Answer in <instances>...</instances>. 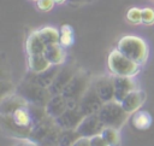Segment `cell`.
I'll return each mask as SVG.
<instances>
[{
  "label": "cell",
  "instance_id": "83f0119b",
  "mask_svg": "<svg viewBox=\"0 0 154 146\" xmlns=\"http://www.w3.org/2000/svg\"><path fill=\"white\" fill-rule=\"evenodd\" d=\"M142 23L144 25L154 24V10L150 7L142 8Z\"/></svg>",
  "mask_w": 154,
  "mask_h": 146
},
{
  "label": "cell",
  "instance_id": "52a82bcc",
  "mask_svg": "<svg viewBox=\"0 0 154 146\" xmlns=\"http://www.w3.org/2000/svg\"><path fill=\"white\" fill-rule=\"evenodd\" d=\"M102 105H103V101L99 97V94H97V92H96V89L91 82V86L88 88V90L81 98V100L77 105V109L84 116H89L93 113H99Z\"/></svg>",
  "mask_w": 154,
  "mask_h": 146
},
{
  "label": "cell",
  "instance_id": "d4e9b609",
  "mask_svg": "<svg viewBox=\"0 0 154 146\" xmlns=\"http://www.w3.org/2000/svg\"><path fill=\"white\" fill-rule=\"evenodd\" d=\"M79 138H82V136L78 134V132L76 129L63 130L60 139H59V142H58V146H73Z\"/></svg>",
  "mask_w": 154,
  "mask_h": 146
},
{
  "label": "cell",
  "instance_id": "f546056e",
  "mask_svg": "<svg viewBox=\"0 0 154 146\" xmlns=\"http://www.w3.org/2000/svg\"><path fill=\"white\" fill-rule=\"evenodd\" d=\"M90 144H91V146H109V145L106 142V140L102 138L101 134L90 138Z\"/></svg>",
  "mask_w": 154,
  "mask_h": 146
},
{
  "label": "cell",
  "instance_id": "e0dca14e",
  "mask_svg": "<svg viewBox=\"0 0 154 146\" xmlns=\"http://www.w3.org/2000/svg\"><path fill=\"white\" fill-rule=\"evenodd\" d=\"M45 109H46L47 115H48L49 117H52V118L55 119L57 117H59L60 115H63V113L69 109L67 100L65 99V97H64L63 94L52 95Z\"/></svg>",
  "mask_w": 154,
  "mask_h": 146
},
{
  "label": "cell",
  "instance_id": "ac0fdd59",
  "mask_svg": "<svg viewBox=\"0 0 154 146\" xmlns=\"http://www.w3.org/2000/svg\"><path fill=\"white\" fill-rule=\"evenodd\" d=\"M47 45L43 42L42 37L40 36L38 30L37 31H32L25 42V48H26V53L28 56H35V54H43L45 49H46Z\"/></svg>",
  "mask_w": 154,
  "mask_h": 146
},
{
  "label": "cell",
  "instance_id": "4dcf8cb0",
  "mask_svg": "<svg viewBox=\"0 0 154 146\" xmlns=\"http://www.w3.org/2000/svg\"><path fill=\"white\" fill-rule=\"evenodd\" d=\"M73 146H91L89 138H79Z\"/></svg>",
  "mask_w": 154,
  "mask_h": 146
},
{
  "label": "cell",
  "instance_id": "ffe728a7",
  "mask_svg": "<svg viewBox=\"0 0 154 146\" xmlns=\"http://www.w3.org/2000/svg\"><path fill=\"white\" fill-rule=\"evenodd\" d=\"M131 125L138 130H146L152 125V116L148 111L144 110H137L132 115H130Z\"/></svg>",
  "mask_w": 154,
  "mask_h": 146
},
{
  "label": "cell",
  "instance_id": "cb8c5ba5",
  "mask_svg": "<svg viewBox=\"0 0 154 146\" xmlns=\"http://www.w3.org/2000/svg\"><path fill=\"white\" fill-rule=\"evenodd\" d=\"M59 33H60V41H59V43L63 47H69V46H71L73 43V41H75V33H73V29L71 28V25H69V24L61 25Z\"/></svg>",
  "mask_w": 154,
  "mask_h": 146
},
{
  "label": "cell",
  "instance_id": "1f68e13d",
  "mask_svg": "<svg viewBox=\"0 0 154 146\" xmlns=\"http://www.w3.org/2000/svg\"><path fill=\"white\" fill-rule=\"evenodd\" d=\"M91 0H66L67 4L72 5V6H79V5H83V4H87Z\"/></svg>",
  "mask_w": 154,
  "mask_h": 146
},
{
  "label": "cell",
  "instance_id": "9a60e30c",
  "mask_svg": "<svg viewBox=\"0 0 154 146\" xmlns=\"http://www.w3.org/2000/svg\"><path fill=\"white\" fill-rule=\"evenodd\" d=\"M28 101L22 98L19 94L14 93V94H8L6 97H4L1 99L0 103V116H6V115H11L14 111H17L18 109L26 106Z\"/></svg>",
  "mask_w": 154,
  "mask_h": 146
},
{
  "label": "cell",
  "instance_id": "836d02e7",
  "mask_svg": "<svg viewBox=\"0 0 154 146\" xmlns=\"http://www.w3.org/2000/svg\"><path fill=\"white\" fill-rule=\"evenodd\" d=\"M55 4H64V2H66V0H53Z\"/></svg>",
  "mask_w": 154,
  "mask_h": 146
},
{
  "label": "cell",
  "instance_id": "6da1fadb",
  "mask_svg": "<svg viewBox=\"0 0 154 146\" xmlns=\"http://www.w3.org/2000/svg\"><path fill=\"white\" fill-rule=\"evenodd\" d=\"M28 105L18 109L11 115L1 116V127L4 132L18 139H23V140L29 139L34 124L31 122Z\"/></svg>",
  "mask_w": 154,
  "mask_h": 146
},
{
  "label": "cell",
  "instance_id": "9c48e42d",
  "mask_svg": "<svg viewBox=\"0 0 154 146\" xmlns=\"http://www.w3.org/2000/svg\"><path fill=\"white\" fill-rule=\"evenodd\" d=\"M77 68L73 64H67L61 66L60 71L58 72L55 80L53 81V83L51 84V87L48 88L51 95H57V94H61L64 88L67 86V83L71 81V78L75 76V74L77 72Z\"/></svg>",
  "mask_w": 154,
  "mask_h": 146
},
{
  "label": "cell",
  "instance_id": "44dd1931",
  "mask_svg": "<svg viewBox=\"0 0 154 146\" xmlns=\"http://www.w3.org/2000/svg\"><path fill=\"white\" fill-rule=\"evenodd\" d=\"M52 64L47 60V58L43 54H35V56H28V68L31 72L38 74L45 70H47Z\"/></svg>",
  "mask_w": 154,
  "mask_h": 146
},
{
  "label": "cell",
  "instance_id": "603a6c76",
  "mask_svg": "<svg viewBox=\"0 0 154 146\" xmlns=\"http://www.w3.org/2000/svg\"><path fill=\"white\" fill-rule=\"evenodd\" d=\"M101 135L109 146H120L122 141H120V134L118 129L105 127L103 130L101 132Z\"/></svg>",
  "mask_w": 154,
  "mask_h": 146
},
{
  "label": "cell",
  "instance_id": "2e32d148",
  "mask_svg": "<svg viewBox=\"0 0 154 146\" xmlns=\"http://www.w3.org/2000/svg\"><path fill=\"white\" fill-rule=\"evenodd\" d=\"M146 98H147V94L142 89H135L130 94H128L120 104L129 115H132L135 111L140 110V107L144 104Z\"/></svg>",
  "mask_w": 154,
  "mask_h": 146
},
{
  "label": "cell",
  "instance_id": "277c9868",
  "mask_svg": "<svg viewBox=\"0 0 154 146\" xmlns=\"http://www.w3.org/2000/svg\"><path fill=\"white\" fill-rule=\"evenodd\" d=\"M107 66L113 76L134 77L140 71V65L126 58L117 48L112 49L107 57Z\"/></svg>",
  "mask_w": 154,
  "mask_h": 146
},
{
  "label": "cell",
  "instance_id": "7402d4cb",
  "mask_svg": "<svg viewBox=\"0 0 154 146\" xmlns=\"http://www.w3.org/2000/svg\"><path fill=\"white\" fill-rule=\"evenodd\" d=\"M38 33H40V36L42 37L43 42L47 46L59 43V41H60V33L58 29H55L53 27H43L38 30Z\"/></svg>",
  "mask_w": 154,
  "mask_h": 146
},
{
  "label": "cell",
  "instance_id": "5b68a950",
  "mask_svg": "<svg viewBox=\"0 0 154 146\" xmlns=\"http://www.w3.org/2000/svg\"><path fill=\"white\" fill-rule=\"evenodd\" d=\"M16 93L19 94L22 98H24L28 101V104H32L42 107H46L47 103L52 97L48 88H43L40 84L26 78H24L20 82V84L17 87Z\"/></svg>",
  "mask_w": 154,
  "mask_h": 146
},
{
  "label": "cell",
  "instance_id": "484cf974",
  "mask_svg": "<svg viewBox=\"0 0 154 146\" xmlns=\"http://www.w3.org/2000/svg\"><path fill=\"white\" fill-rule=\"evenodd\" d=\"M28 109H29V113H30V117H31V122L32 124H37L40 122H42L43 119H46L48 117L47 112H46V109L42 107V106H37V105H32V104H29L28 105Z\"/></svg>",
  "mask_w": 154,
  "mask_h": 146
},
{
  "label": "cell",
  "instance_id": "8992f818",
  "mask_svg": "<svg viewBox=\"0 0 154 146\" xmlns=\"http://www.w3.org/2000/svg\"><path fill=\"white\" fill-rule=\"evenodd\" d=\"M99 117L102 121L105 127L120 129L126 121L130 118V115L123 109L122 104L113 100L109 103H105L99 111Z\"/></svg>",
  "mask_w": 154,
  "mask_h": 146
},
{
  "label": "cell",
  "instance_id": "3957f363",
  "mask_svg": "<svg viewBox=\"0 0 154 146\" xmlns=\"http://www.w3.org/2000/svg\"><path fill=\"white\" fill-rule=\"evenodd\" d=\"M93 80L90 78L89 74L85 70L79 69L75 76L71 78V81L67 83V86L63 90V95L67 100L69 107L73 109L77 107L81 98L84 95V93L88 90V88L91 86Z\"/></svg>",
  "mask_w": 154,
  "mask_h": 146
},
{
  "label": "cell",
  "instance_id": "d6a6232c",
  "mask_svg": "<svg viewBox=\"0 0 154 146\" xmlns=\"http://www.w3.org/2000/svg\"><path fill=\"white\" fill-rule=\"evenodd\" d=\"M23 146H40V145H37V144H35V142H31V141H29V140H25V142L23 144Z\"/></svg>",
  "mask_w": 154,
  "mask_h": 146
},
{
  "label": "cell",
  "instance_id": "7c38bea8",
  "mask_svg": "<svg viewBox=\"0 0 154 146\" xmlns=\"http://www.w3.org/2000/svg\"><path fill=\"white\" fill-rule=\"evenodd\" d=\"M93 84L103 104L114 100L113 76H99L97 78L93 80Z\"/></svg>",
  "mask_w": 154,
  "mask_h": 146
},
{
  "label": "cell",
  "instance_id": "e575fe53",
  "mask_svg": "<svg viewBox=\"0 0 154 146\" xmlns=\"http://www.w3.org/2000/svg\"><path fill=\"white\" fill-rule=\"evenodd\" d=\"M31 1H38V0H31Z\"/></svg>",
  "mask_w": 154,
  "mask_h": 146
},
{
  "label": "cell",
  "instance_id": "ba28073f",
  "mask_svg": "<svg viewBox=\"0 0 154 146\" xmlns=\"http://www.w3.org/2000/svg\"><path fill=\"white\" fill-rule=\"evenodd\" d=\"M105 125L102 121L100 119L97 113H93L89 116H85L79 125L77 127V132L82 138H93L95 135H100L101 132L103 130Z\"/></svg>",
  "mask_w": 154,
  "mask_h": 146
},
{
  "label": "cell",
  "instance_id": "8fae6325",
  "mask_svg": "<svg viewBox=\"0 0 154 146\" xmlns=\"http://www.w3.org/2000/svg\"><path fill=\"white\" fill-rule=\"evenodd\" d=\"M113 83H114V100L118 103H122L125 99V97L130 94L132 90L138 89L134 77L113 76Z\"/></svg>",
  "mask_w": 154,
  "mask_h": 146
},
{
  "label": "cell",
  "instance_id": "5bb4252c",
  "mask_svg": "<svg viewBox=\"0 0 154 146\" xmlns=\"http://www.w3.org/2000/svg\"><path fill=\"white\" fill-rule=\"evenodd\" d=\"M60 69H61V65H51L47 70H45L42 72H38V74H35V72L30 71V74H28L24 78L30 80V81L40 84L43 88H49L51 84L53 83V81L55 80L58 72L60 71Z\"/></svg>",
  "mask_w": 154,
  "mask_h": 146
},
{
  "label": "cell",
  "instance_id": "30bf717a",
  "mask_svg": "<svg viewBox=\"0 0 154 146\" xmlns=\"http://www.w3.org/2000/svg\"><path fill=\"white\" fill-rule=\"evenodd\" d=\"M84 117L85 116L77 107H73V109L69 107L63 115L57 117L54 121H55V124L61 130H73V129H77V127L79 125V123Z\"/></svg>",
  "mask_w": 154,
  "mask_h": 146
},
{
  "label": "cell",
  "instance_id": "f1b7e54d",
  "mask_svg": "<svg viewBox=\"0 0 154 146\" xmlns=\"http://www.w3.org/2000/svg\"><path fill=\"white\" fill-rule=\"evenodd\" d=\"M54 1L53 0H38L36 1V6L40 11H43V12H47V11H51L54 6Z\"/></svg>",
  "mask_w": 154,
  "mask_h": 146
},
{
  "label": "cell",
  "instance_id": "d6986e66",
  "mask_svg": "<svg viewBox=\"0 0 154 146\" xmlns=\"http://www.w3.org/2000/svg\"><path fill=\"white\" fill-rule=\"evenodd\" d=\"M43 56L47 58V60L52 65H63L65 63V58H66L64 47L60 43L48 45L45 49Z\"/></svg>",
  "mask_w": 154,
  "mask_h": 146
},
{
  "label": "cell",
  "instance_id": "4316f807",
  "mask_svg": "<svg viewBox=\"0 0 154 146\" xmlns=\"http://www.w3.org/2000/svg\"><path fill=\"white\" fill-rule=\"evenodd\" d=\"M126 19L134 24L142 23V10L138 7H131L126 13Z\"/></svg>",
  "mask_w": 154,
  "mask_h": 146
},
{
  "label": "cell",
  "instance_id": "d590c367",
  "mask_svg": "<svg viewBox=\"0 0 154 146\" xmlns=\"http://www.w3.org/2000/svg\"><path fill=\"white\" fill-rule=\"evenodd\" d=\"M19 146H23V144H22V145H19Z\"/></svg>",
  "mask_w": 154,
  "mask_h": 146
},
{
  "label": "cell",
  "instance_id": "7a4b0ae2",
  "mask_svg": "<svg viewBox=\"0 0 154 146\" xmlns=\"http://www.w3.org/2000/svg\"><path fill=\"white\" fill-rule=\"evenodd\" d=\"M117 49L122 52L126 58L135 62L140 66L147 62L148 58V46L138 36L125 35L123 36L117 45Z\"/></svg>",
  "mask_w": 154,
  "mask_h": 146
},
{
  "label": "cell",
  "instance_id": "4fadbf2b",
  "mask_svg": "<svg viewBox=\"0 0 154 146\" xmlns=\"http://www.w3.org/2000/svg\"><path fill=\"white\" fill-rule=\"evenodd\" d=\"M54 127H55L54 118L48 116L46 119H43L42 122H40V123H37L32 127L28 140L31 141V142H35L37 145H41L45 141V139L48 136V134L53 130Z\"/></svg>",
  "mask_w": 154,
  "mask_h": 146
}]
</instances>
